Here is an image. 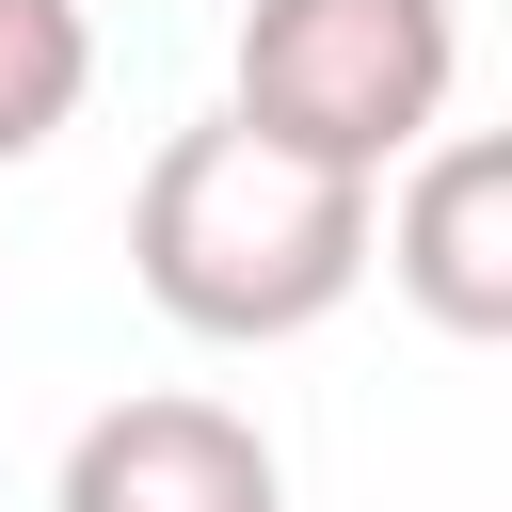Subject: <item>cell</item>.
Instances as JSON below:
<instances>
[{"label": "cell", "instance_id": "1", "mask_svg": "<svg viewBox=\"0 0 512 512\" xmlns=\"http://www.w3.org/2000/svg\"><path fill=\"white\" fill-rule=\"evenodd\" d=\"M368 192H384V176L272 144L256 112H208V128H176V144L144 160V192H128V272H144V304H160L176 336H208V352H288V336H320V320L368 288Z\"/></svg>", "mask_w": 512, "mask_h": 512}, {"label": "cell", "instance_id": "2", "mask_svg": "<svg viewBox=\"0 0 512 512\" xmlns=\"http://www.w3.org/2000/svg\"><path fill=\"white\" fill-rule=\"evenodd\" d=\"M464 96V16L448 0H240L224 48V112H256L304 160L384 176L400 144H432Z\"/></svg>", "mask_w": 512, "mask_h": 512}, {"label": "cell", "instance_id": "3", "mask_svg": "<svg viewBox=\"0 0 512 512\" xmlns=\"http://www.w3.org/2000/svg\"><path fill=\"white\" fill-rule=\"evenodd\" d=\"M368 256L400 272V304L432 336H512V144L496 128H432L400 144V192H368Z\"/></svg>", "mask_w": 512, "mask_h": 512}, {"label": "cell", "instance_id": "4", "mask_svg": "<svg viewBox=\"0 0 512 512\" xmlns=\"http://www.w3.org/2000/svg\"><path fill=\"white\" fill-rule=\"evenodd\" d=\"M48 512H288V464H272V432L240 400L144 384V400H96L64 432Z\"/></svg>", "mask_w": 512, "mask_h": 512}, {"label": "cell", "instance_id": "5", "mask_svg": "<svg viewBox=\"0 0 512 512\" xmlns=\"http://www.w3.org/2000/svg\"><path fill=\"white\" fill-rule=\"evenodd\" d=\"M80 96H96V32H80V0H0V176L48 160V144L80 128Z\"/></svg>", "mask_w": 512, "mask_h": 512}]
</instances>
